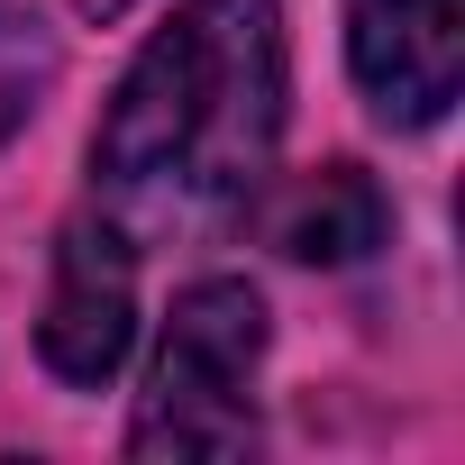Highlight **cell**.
Here are the masks:
<instances>
[{
    "label": "cell",
    "mask_w": 465,
    "mask_h": 465,
    "mask_svg": "<svg viewBox=\"0 0 465 465\" xmlns=\"http://www.w3.org/2000/svg\"><path fill=\"white\" fill-rule=\"evenodd\" d=\"M283 137V10L183 0L101 110L92 173L128 219H219L256 201Z\"/></svg>",
    "instance_id": "6da1fadb"
},
{
    "label": "cell",
    "mask_w": 465,
    "mask_h": 465,
    "mask_svg": "<svg viewBox=\"0 0 465 465\" xmlns=\"http://www.w3.org/2000/svg\"><path fill=\"white\" fill-rule=\"evenodd\" d=\"M256 365H265V302L238 274H201L164 320L128 447L137 456H247L256 447Z\"/></svg>",
    "instance_id": "7a4b0ae2"
},
{
    "label": "cell",
    "mask_w": 465,
    "mask_h": 465,
    "mask_svg": "<svg viewBox=\"0 0 465 465\" xmlns=\"http://www.w3.org/2000/svg\"><path fill=\"white\" fill-rule=\"evenodd\" d=\"M37 347H46V365L64 383H110L128 365V347H137V247H128V228L110 210L64 228Z\"/></svg>",
    "instance_id": "3957f363"
},
{
    "label": "cell",
    "mask_w": 465,
    "mask_h": 465,
    "mask_svg": "<svg viewBox=\"0 0 465 465\" xmlns=\"http://www.w3.org/2000/svg\"><path fill=\"white\" fill-rule=\"evenodd\" d=\"M347 64L392 128H438L465 92V0H356Z\"/></svg>",
    "instance_id": "277c9868"
},
{
    "label": "cell",
    "mask_w": 465,
    "mask_h": 465,
    "mask_svg": "<svg viewBox=\"0 0 465 465\" xmlns=\"http://www.w3.org/2000/svg\"><path fill=\"white\" fill-rule=\"evenodd\" d=\"M383 228H392V210H383L374 173H356V164H320L274 201V247L302 265H356L383 247Z\"/></svg>",
    "instance_id": "5b68a950"
},
{
    "label": "cell",
    "mask_w": 465,
    "mask_h": 465,
    "mask_svg": "<svg viewBox=\"0 0 465 465\" xmlns=\"http://www.w3.org/2000/svg\"><path fill=\"white\" fill-rule=\"evenodd\" d=\"M46 83H55V37H46V19L28 10V0H0V146L28 128V110L46 101Z\"/></svg>",
    "instance_id": "8992f818"
},
{
    "label": "cell",
    "mask_w": 465,
    "mask_h": 465,
    "mask_svg": "<svg viewBox=\"0 0 465 465\" xmlns=\"http://www.w3.org/2000/svg\"><path fill=\"white\" fill-rule=\"evenodd\" d=\"M74 10H83V19H119V10H128V0H74Z\"/></svg>",
    "instance_id": "52a82bcc"
}]
</instances>
